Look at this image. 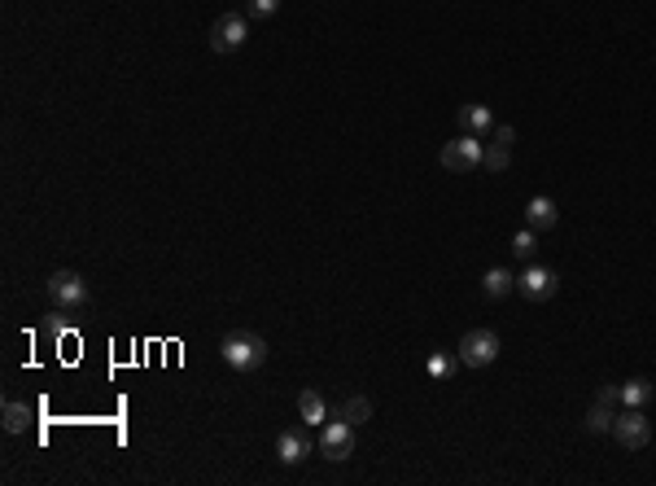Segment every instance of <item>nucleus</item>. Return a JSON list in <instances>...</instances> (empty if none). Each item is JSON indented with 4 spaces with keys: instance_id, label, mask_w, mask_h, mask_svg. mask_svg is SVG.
Here are the masks:
<instances>
[{
    "instance_id": "39448f33",
    "label": "nucleus",
    "mask_w": 656,
    "mask_h": 486,
    "mask_svg": "<svg viewBox=\"0 0 656 486\" xmlns=\"http://www.w3.org/2000/svg\"><path fill=\"white\" fill-rule=\"evenodd\" d=\"M246 40H250V22H246L241 13L215 18V27H210V49H215V53H237Z\"/></svg>"
},
{
    "instance_id": "0eeeda50",
    "label": "nucleus",
    "mask_w": 656,
    "mask_h": 486,
    "mask_svg": "<svg viewBox=\"0 0 656 486\" xmlns=\"http://www.w3.org/2000/svg\"><path fill=\"white\" fill-rule=\"evenodd\" d=\"M320 451H324V460H346L354 451V425L351 421H328L324 430H320Z\"/></svg>"
},
{
    "instance_id": "20e7f679",
    "label": "nucleus",
    "mask_w": 656,
    "mask_h": 486,
    "mask_svg": "<svg viewBox=\"0 0 656 486\" xmlns=\"http://www.w3.org/2000/svg\"><path fill=\"white\" fill-rule=\"evenodd\" d=\"M499 360V337L490 328H468L459 342V364L464 369H490Z\"/></svg>"
},
{
    "instance_id": "a211bd4d",
    "label": "nucleus",
    "mask_w": 656,
    "mask_h": 486,
    "mask_svg": "<svg viewBox=\"0 0 656 486\" xmlns=\"http://www.w3.org/2000/svg\"><path fill=\"white\" fill-rule=\"evenodd\" d=\"M507 162H512V150L499 145V141L482 150V166H486V171H507Z\"/></svg>"
},
{
    "instance_id": "4468645a",
    "label": "nucleus",
    "mask_w": 656,
    "mask_h": 486,
    "mask_svg": "<svg viewBox=\"0 0 656 486\" xmlns=\"http://www.w3.org/2000/svg\"><path fill=\"white\" fill-rule=\"evenodd\" d=\"M648 399H652V381L648 377H635L621 385V408H644Z\"/></svg>"
},
{
    "instance_id": "4be33fe9",
    "label": "nucleus",
    "mask_w": 656,
    "mask_h": 486,
    "mask_svg": "<svg viewBox=\"0 0 656 486\" xmlns=\"http://www.w3.org/2000/svg\"><path fill=\"white\" fill-rule=\"evenodd\" d=\"M495 141L512 150V145H516V127H512V123H495Z\"/></svg>"
},
{
    "instance_id": "f257e3e1",
    "label": "nucleus",
    "mask_w": 656,
    "mask_h": 486,
    "mask_svg": "<svg viewBox=\"0 0 656 486\" xmlns=\"http://www.w3.org/2000/svg\"><path fill=\"white\" fill-rule=\"evenodd\" d=\"M267 342L250 333V328H237V333H228L223 342H219V355H223V364L228 369H237V373H258L263 364H267Z\"/></svg>"
},
{
    "instance_id": "1a4fd4ad",
    "label": "nucleus",
    "mask_w": 656,
    "mask_h": 486,
    "mask_svg": "<svg viewBox=\"0 0 656 486\" xmlns=\"http://www.w3.org/2000/svg\"><path fill=\"white\" fill-rule=\"evenodd\" d=\"M306 451H311L306 430H280L276 433V460H280V465H303Z\"/></svg>"
},
{
    "instance_id": "aec40b11",
    "label": "nucleus",
    "mask_w": 656,
    "mask_h": 486,
    "mask_svg": "<svg viewBox=\"0 0 656 486\" xmlns=\"http://www.w3.org/2000/svg\"><path fill=\"white\" fill-rule=\"evenodd\" d=\"M455 369H459V360H451V355H429V377H451Z\"/></svg>"
},
{
    "instance_id": "6ab92c4d",
    "label": "nucleus",
    "mask_w": 656,
    "mask_h": 486,
    "mask_svg": "<svg viewBox=\"0 0 656 486\" xmlns=\"http://www.w3.org/2000/svg\"><path fill=\"white\" fill-rule=\"evenodd\" d=\"M512 250H516V259H534V250H539V237H534V228L516 232V237H512Z\"/></svg>"
},
{
    "instance_id": "7ed1b4c3",
    "label": "nucleus",
    "mask_w": 656,
    "mask_h": 486,
    "mask_svg": "<svg viewBox=\"0 0 656 486\" xmlns=\"http://www.w3.org/2000/svg\"><path fill=\"white\" fill-rule=\"evenodd\" d=\"M612 438L626 447V451H644L652 442V421L644 417V408H621L617 421H612Z\"/></svg>"
},
{
    "instance_id": "412c9836",
    "label": "nucleus",
    "mask_w": 656,
    "mask_h": 486,
    "mask_svg": "<svg viewBox=\"0 0 656 486\" xmlns=\"http://www.w3.org/2000/svg\"><path fill=\"white\" fill-rule=\"evenodd\" d=\"M280 9V0H250V18H271Z\"/></svg>"
},
{
    "instance_id": "2eb2a0df",
    "label": "nucleus",
    "mask_w": 656,
    "mask_h": 486,
    "mask_svg": "<svg viewBox=\"0 0 656 486\" xmlns=\"http://www.w3.org/2000/svg\"><path fill=\"white\" fill-rule=\"evenodd\" d=\"M342 421H351V425L372 421V399H368V394H351V399L342 403Z\"/></svg>"
},
{
    "instance_id": "6e6552de",
    "label": "nucleus",
    "mask_w": 656,
    "mask_h": 486,
    "mask_svg": "<svg viewBox=\"0 0 656 486\" xmlns=\"http://www.w3.org/2000/svg\"><path fill=\"white\" fill-rule=\"evenodd\" d=\"M555 285H560V280H555V271L552 268H539V263H530V268L516 276V289H521L530 303H547V298L555 294Z\"/></svg>"
},
{
    "instance_id": "9b49d317",
    "label": "nucleus",
    "mask_w": 656,
    "mask_h": 486,
    "mask_svg": "<svg viewBox=\"0 0 656 486\" xmlns=\"http://www.w3.org/2000/svg\"><path fill=\"white\" fill-rule=\"evenodd\" d=\"M482 289H486V298H507V294L516 289V271L490 268L486 276H482Z\"/></svg>"
},
{
    "instance_id": "f8f14e48",
    "label": "nucleus",
    "mask_w": 656,
    "mask_h": 486,
    "mask_svg": "<svg viewBox=\"0 0 656 486\" xmlns=\"http://www.w3.org/2000/svg\"><path fill=\"white\" fill-rule=\"evenodd\" d=\"M525 219H530V228H534V232H547V228H555V202H552V198H534V202L525 207Z\"/></svg>"
},
{
    "instance_id": "f3484780",
    "label": "nucleus",
    "mask_w": 656,
    "mask_h": 486,
    "mask_svg": "<svg viewBox=\"0 0 656 486\" xmlns=\"http://www.w3.org/2000/svg\"><path fill=\"white\" fill-rule=\"evenodd\" d=\"M27 425H31V408L9 399V403H4V430H9V433H22Z\"/></svg>"
},
{
    "instance_id": "ddd939ff",
    "label": "nucleus",
    "mask_w": 656,
    "mask_h": 486,
    "mask_svg": "<svg viewBox=\"0 0 656 486\" xmlns=\"http://www.w3.org/2000/svg\"><path fill=\"white\" fill-rule=\"evenodd\" d=\"M612 421H617V408H612V403H600V399H595V403L587 408V430L591 433H612Z\"/></svg>"
},
{
    "instance_id": "9d476101",
    "label": "nucleus",
    "mask_w": 656,
    "mask_h": 486,
    "mask_svg": "<svg viewBox=\"0 0 656 486\" xmlns=\"http://www.w3.org/2000/svg\"><path fill=\"white\" fill-rule=\"evenodd\" d=\"M459 127L468 136H486V132H495V114L486 106H464L459 109Z\"/></svg>"
},
{
    "instance_id": "dca6fc26",
    "label": "nucleus",
    "mask_w": 656,
    "mask_h": 486,
    "mask_svg": "<svg viewBox=\"0 0 656 486\" xmlns=\"http://www.w3.org/2000/svg\"><path fill=\"white\" fill-rule=\"evenodd\" d=\"M298 412H303L306 425H324V399H320L315 390H303V394H298Z\"/></svg>"
},
{
    "instance_id": "5701e85b",
    "label": "nucleus",
    "mask_w": 656,
    "mask_h": 486,
    "mask_svg": "<svg viewBox=\"0 0 656 486\" xmlns=\"http://www.w3.org/2000/svg\"><path fill=\"white\" fill-rule=\"evenodd\" d=\"M595 399H600V403H612V408H617V403H621V385H600V394H595Z\"/></svg>"
},
{
    "instance_id": "423d86ee",
    "label": "nucleus",
    "mask_w": 656,
    "mask_h": 486,
    "mask_svg": "<svg viewBox=\"0 0 656 486\" xmlns=\"http://www.w3.org/2000/svg\"><path fill=\"white\" fill-rule=\"evenodd\" d=\"M482 150H486L482 136H468V132H464L459 141H447V145H442V166H447V171H459V175H464V171H477V166H482Z\"/></svg>"
},
{
    "instance_id": "f03ea898",
    "label": "nucleus",
    "mask_w": 656,
    "mask_h": 486,
    "mask_svg": "<svg viewBox=\"0 0 656 486\" xmlns=\"http://www.w3.org/2000/svg\"><path fill=\"white\" fill-rule=\"evenodd\" d=\"M49 303L57 312H79V307H88V280L79 276V271L61 268L49 276Z\"/></svg>"
}]
</instances>
